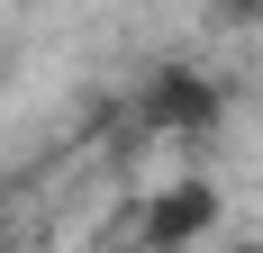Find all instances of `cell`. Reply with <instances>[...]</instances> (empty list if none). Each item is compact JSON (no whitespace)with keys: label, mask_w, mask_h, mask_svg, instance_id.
<instances>
[{"label":"cell","mask_w":263,"mask_h":253,"mask_svg":"<svg viewBox=\"0 0 263 253\" xmlns=\"http://www.w3.org/2000/svg\"><path fill=\"white\" fill-rule=\"evenodd\" d=\"M245 253H263V244H245Z\"/></svg>","instance_id":"obj_1"}]
</instances>
